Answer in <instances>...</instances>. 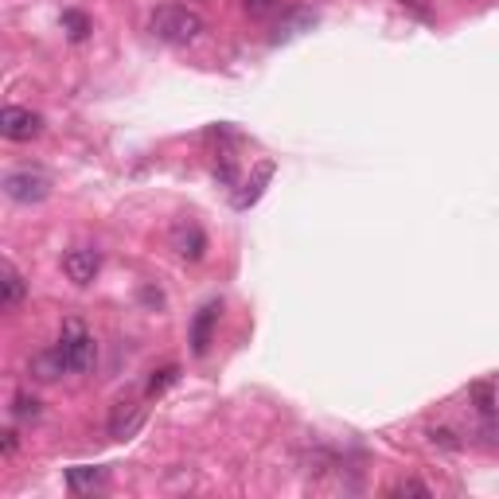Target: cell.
I'll use <instances>...</instances> for the list:
<instances>
[{
	"mask_svg": "<svg viewBox=\"0 0 499 499\" xmlns=\"http://www.w3.org/2000/svg\"><path fill=\"white\" fill-rule=\"evenodd\" d=\"M270 176H273V164H262L258 176H254L250 184H246V191H238V195H235V207L246 211L250 204H258V195H262V187H265V179H270Z\"/></svg>",
	"mask_w": 499,
	"mask_h": 499,
	"instance_id": "obj_12",
	"label": "cell"
},
{
	"mask_svg": "<svg viewBox=\"0 0 499 499\" xmlns=\"http://www.w3.org/2000/svg\"><path fill=\"white\" fill-rule=\"evenodd\" d=\"M168 242H172L176 258H184V262H199L204 258V250H207V235L195 227V222H176Z\"/></svg>",
	"mask_w": 499,
	"mask_h": 499,
	"instance_id": "obj_6",
	"label": "cell"
},
{
	"mask_svg": "<svg viewBox=\"0 0 499 499\" xmlns=\"http://www.w3.org/2000/svg\"><path fill=\"white\" fill-rule=\"evenodd\" d=\"M98 480H102V469H71L67 472V484L74 492H87V487H94Z\"/></svg>",
	"mask_w": 499,
	"mask_h": 499,
	"instance_id": "obj_14",
	"label": "cell"
},
{
	"mask_svg": "<svg viewBox=\"0 0 499 499\" xmlns=\"http://www.w3.org/2000/svg\"><path fill=\"white\" fill-rule=\"evenodd\" d=\"M39 129H44L39 113L24 110V105H4V110H0V133H4L8 141H31V137H39Z\"/></svg>",
	"mask_w": 499,
	"mask_h": 499,
	"instance_id": "obj_4",
	"label": "cell"
},
{
	"mask_svg": "<svg viewBox=\"0 0 499 499\" xmlns=\"http://www.w3.org/2000/svg\"><path fill=\"white\" fill-rule=\"evenodd\" d=\"M301 24H312V16H296V20H289V24H285V28H278V36H273V39H278V44H281V39H289V36H296V28H301Z\"/></svg>",
	"mask_w": 499,
	"mask_h": 499,
	"instance_id": "obj_18",
	"label": "cell"
},
{
	"mask_svg": "<svg viewBox=\"0 0 499 499\" xmlns=\"http://www.w3.org/2000/svg\"><path fill=\"white\" fill-rule=\"evenodd\" d=\"M273 8V0H246V12L250 16H262V12H270Z\"/></svg>",
	"mask_w": 499,
	"mask_h": 499,
	"instance_id": "obj_20",
	"label": "cell"
},
{
	"mask_svg": "<svg viewBox=\"0 0 499 499\" xmlns=\"http://www.w3.org/2000/svg\"><path fill=\"white\" fill-rule=\"evenodd\" d=\"M141 421H145V406H137V402H118L110 413V437L113 441L133 437V433L141 429Z\"/></svg>",
	"mask_w": 499,
	"mask_h": 499,
	"instance_id": "obj_8",
	"label": "cell"
},
{
	"mask_svg": "<svg viewBox=\"0 0 499 499\" xmlns=\"http://www.w3.org/2000/svg\"><path fill=\"white\" fill-rule=\"evenodd\" d=\"M62 28H67V36L74 39V44H82V39L90 36V20L82 12H74V8H71V12H62Z\"/></svg>",
	"mask_w": 499,
	"mask_h": 499,
	"instance_id": "obj_13",
	"label": "cell"
},
{
	"mask_svg": "<svg viewBox=\"0 0 499 499\" xmlns=\"http://www.w3.org/2000/svg\"><path fill=\"white\" fill-rule=\"evenodd\" d=\"M102 270V254L90 250V246H74L62 254V273H67V281L74 285H90L94 278H98Z\"/></svg>",
	"mask_w": 499,
	"mask_h": 499,
	"instance_id": "obj_5",
	"label": "cell"
},
{
	"mask_svg": "<svg viewBox=\"0 0 499 499\" xmlns=\"http://www.w3.org/2000/svg\"><path fill=\"white\" fill-rule=\"evenodd\" d=\"M24 293H28V285H24V278L12 270V265H4L0 270V309L4 312H12L20 301H24Z\"/></svg>",
	"mask_w": 499,
	"mask_h": 499,
	"instance_id": "obj_9",
	"label": "cell"
},
{
	"mask_svg": "<svg viewBox=\"0 0 499 499\" xmlns=\"http://www.w3.org/2000/svg\"><path fill=\"white\" fill-rule=\"evenodd\" d=\"M4 195L16 199V204H44L51 195V179L39 168H16V172L4 176Z\"/></svg>",
	"mask_w": 499,
	"mask_h": 499,
	"instance_id": "obj_3",
	"label": "cell"
},
{
	"mask_svg": "<svg viewBox=\"0 0 499 499\" xmlns=\"http://www.w3.org/2000/svg\"><path fill=\"white\" fill-rule=\"evenodd\" d=\"M176 378H179V370H176V367H164V370H156V375L148 378V395H153V398H161V395H164L168 387H172Z\"/></svg>",
	"mask_w": 499,
	"mask_h": 499,
	"instance_id": "obj_15",
	"label": "cell"
},
{
	"mask_svg": "<svg viewBox=\"0 0 499 499\" xmlns=\"http://www.w3.org/2000/svg\"><path fill=\"white\" fill-rule=\"evenodd\" d=\"M429 437H433V445H441V449H461V441H453L449 429H433Z\"/></svg>",
	"mask_w": 499,
	"mask_h": 499,
	"instance_id": "obj_19",
	"label": "cell"
},
{
	"mask_svg": "<svg viewBox=\"0 0 499 499\" xmlns=\"http://www.w3.org/2000/svg\"><path fill=\"white\" fill-rule=\"evenodd\" d=\"M148 31H153L161 44L184 47V44H195V39L204 36V16L191 12V8H179V4H164L148 16Z\"/></svg>",
	"mask_w": 499,
	"mask_h": 499,
	"instance_id": "obj_1",
	"label": "cell"
},
{
	"mask_svg": "<svg viewBox=\"0 0 499 499\" xmlns=\"http://www.w3.org/2000/svg\"><path fill=\"white\" fill-rule=\"evenodd\" d=\"M31 378H39V382H55L62 370H67V363H62V355H59V347H51V352H39V355H31Z\"/></svg>",
	"mask_w": 499,
	"mask_h": 499,
	"instance_id": "obj_10",
	"label": "cell"
},
{
	"mask_svg": "<svg viewBox=\"0 0 499 499\" xmlns=\"http://www.w3.org/2000/svg\"><path fill=\"white\" fill-rule=\"evenodd\" d=\"M398 4H410V8H418V12H426V0H398Z\"/></svg>",
	"mask_w": 499,
	"mask_h": 499,
	"instance_id": "obj_22",
	"label": "cell"
},
{
	"mask_svg": "<svg viewBox=\"0 0 499 499\" xmlns=\"http://www.w3.org/2000/svg\"><path fill=\"white\" fill-rule=\"evenodd\" d=\"M469 395H472L476 410H480L487 421H495V418H499V398H495V387H487V382H476V387L469 390Z\"/></svg>",
	"mask_w": 499,
	"mask_h": 499,
	"instance_id": "obj_11",
	"label": "cell"
},
{
	"mask_svg": "<svg viewBox=\"0 0 499 499\" xmlns=\"http://www.w3.org/2000/svg\"><path fill=\"white\" fill-rule=\"evenodd\" d=\"M219 301H207L204 309L195 312V320H191V352L195 355H207L211 347V336H215V324H219Z\"/></svg>",
	"mask_w": 499,
	"mask_h": 499,
	"instance_id": "obj_7",
	"label": "cell"
},
{
	"mask_svg": "<svg viewBox=\"0 0 499 499\" xmlns=\"http://www.w3.org/2000/svg\"><path fill=\"white\" fill-rule=\"evenodd\" d=\"M390 495H421V499H429V487L418 484V480H402V484L390 487Z\"/></svg>",
	"mask_w": 499,
	"mask_h": 499,
	"instance_id": "obj_17",
	"label": "cell"
},
{
	"mask_svg": "<svg viewBox=\"0 0 499 499\" xmlns=\"http://www.w3.org/2000/svg\"><path fill=\"white\" fill-rule=\"evenodd\" d=\"M12 453H16V433L8 429V433H4V456H12Z\"/></svg>",
	"mask_w": 499,
	"mask_h": 499,
	"instance_id": "obj_21",
	"label": "cell"
},
{
	"mask_svg": "<svg viewBox=\"0 0 499 499\" xmlns=\"http://www.w3.org/2000/svg\"><path fill=\"white\" fill-rule=\"evenodd\" d=\"M59 355L67 370H90L98 359V344L94 336L82 328V320H62V336H59Z\"/></svg>",
	"mask_w": 499,
	"mask_h": 499,
	"instance_id": "obj_2",
	"label": "cell"
},
{
	"mask_svg": "<svg viewBox=\"0 0 499 499\" xmlns=\"http://www.w3.org/2000/svg\"><path fill=\"white\" fill-rule=\"evenodd\" d=\"M12 413L20 421H28V418H39V402L36 398H28V395H16V406H12Z\"/></svg>",
	"mask_w": 499,
	"mask_h": 499,
	"instance_id": "obj_16",
	"label": "cell"
}]
</instances>
